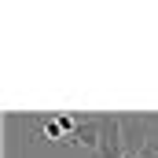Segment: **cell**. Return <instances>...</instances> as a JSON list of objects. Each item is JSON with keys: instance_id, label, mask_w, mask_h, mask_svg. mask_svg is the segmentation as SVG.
I'll return each instance as SVG.
<instances>
[{"instance_id": "cell-1", "label": "cell", "mask_w": 158, "mask_h": 158, "mask_svg": "<svg viewBox=\"0 0 158 158\" xmlns=\"http://www.w3.org/2000/svg\"><path fill=\"white\" fill-rule=\"evenodd\" d=\"M151 129H155V118H147V114H121V151H125V158L143 155Z\"/></svg>"}, {"instance_id": "cell-2", "label": "cell", "mask_w": 158, "mask_h": 158, "mask_svg": "<svg viewBox=\"0 0 158 158\" xmlns=\"http://www.w3.org/2000/svg\"><path fill=\"white\" fill-rule=\"evenodd\" d=\"M96 158H125V151H121V114H103Z\"/></svg>"}, {"instance_id": "cell-3", "label": "cell", "mask_w": 158, "mask_h": 158, "mask_svg": "<svg viewBox=\"0 0 158 158\" xmlns=\"http://www.w3.org/2000/svg\"><path fill=\"white\" fill-rule=\"evenodd\" d=\"M77 121L81 118H74V114H55V118H48L40 125V136L48 143H70L74 132H77Z\"/></svg>"}]
</instances>
